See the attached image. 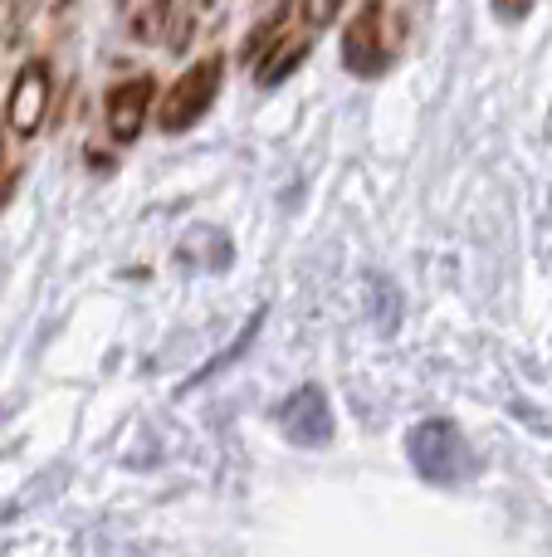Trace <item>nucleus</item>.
Returning a JSON list of instances; mask_svg holds the SVG:
<instances>
[{
  "label": "nucleus",
  "mask_w": 552,
  "mask_h": 557,
  "mask_svg": "<svg viewBox=\"0 0 552 557\" xmlns=\"http://www.w3.org/2000/svg\"><path fill=\"white\" fill-rule=\"evenodd\" d=\"M406 450H411V465H416V474L421 480H430V484H460L475 465H469V445H465V435H460V425L455 421H421L416 431H411V441H406Z\"/></svg>",
  "instance_id": "nucleus-1"
},
{
  "label": "nucleus",
  "mask_w": 552,
  "mask_h": 557,
  "mask_svg": "<svg viewBox=\"0 0 552 557\" xmlns=\"http://www.w3.org/2000/svg\"><path fill=\"white\" fill-rule=\"evenodd\" d=\"M221 74H225L221 54H211V59H201V64L186 69V74L176 78V84L166 88V98H162V113H156L162 133H186V127L201 123L205 108H211L215 94H221Z\"/></svg>",
  "instance_id": "nucleus-2"
},
{
  "label": "nucleus",
  "mask_w": 552,
  "mask_h": 557,
  "mask_svg": "<svg viewBox=\"0 0 552 557\" xmlns=\"http://www.w3.org/2000/svg\"><path fill=\"white\" fill-rule=\"evenodd\" d=\"M391 59L387 49V5L381 0H367V5L352 15V25L342 29V64L352 69L357 78L381 74Z\"/></svg>",
  "instance_id": "nucleus-3"
},
{
  "label": "nucleus",
  "mask_w": 552,
  "mask_h": 557,
  "mask_svg": "<svg viewBox=\"0 0 552 557\" xmlns=\"http://www.w3.org/2000/svg\"><path fill=\"white\" fill-rule=\"evenodd\" d=\"M49 98H54V84H49V64H45V59H29V64L15 74V88H10V103H5L10 133H15V137H35L39 127H45Z\"/></svg>",
  "instance_id": "nucleus-4"
},
{
  "label": "nucleus",
  "mask_w": 552,
  "mask_h": 557,
  "mask_svg": "<svg viewBox=\"0 0 552 557\" xmlns=\"http://www.w3.org/2000/svg\"><path fill=\"white\" fill-rule=\"evenodd\" d=\"M279 425L293 445H328L333 435V411L323 386H299L289 401L279 406Z\"/></svg>",
  "instance_id": "nucleus-5"
},
{
  "label": "nucleus",
  "mask_w": 552,
  "mask_h": 557,
  "mask_svg": "<svg viewBox=\"0 0 552 557\" xmlns=\"http://www.w3.org/2000/svg\"><path fill=\"white\" fill-rule=\"evenodd\" d=\"M152 94L156 84L147 74L127 78V84H117L113 94H108V133H113V143H137V133H142L147 123V108H152Z\"/></svg>",
  "instance_id": "nucleus-6"
},
{
  "label": "nucleus",
  "mask_w": 552,
  "mask_h": 557,
  "mask_svg": "<svg viewBox=\"0 0 552 557\" xmlns=\"http://www.w3.org/2000/svg\"><path fill=\"white\" fill-rule=\"evenodd\" d=\"M309 45H313V35H299V39H284V45H274V54L260 64V84H264V88H274L279 78H289L293 69L303 64Z\"/></svg>",
  "instance_id": "nucleus-7"
},
{
  "label": "nucleus",
  "mask_w": 552,
  "mask_h": 557,
  "mask_svg": "<svg viewBox=\"0 0 552 557\" xmlns=\"http://www.w3.org/2000/svg\"><path fill=\"white\" fill-rule=\"evenodd\" d=\"M289 15H293V5H289V0H284V5L274 10V15L264 20V25L254 29L250 39H244V59H260L269 45H279V35H284V25H289Z\"/></svg>",
  "instance_id": "nucleus-8"
},
{
  "label": "nucleus",
  "mask_w": 552,
  "mask_h": 557,
  "mask_svg": "<svg viewBox=\"0 0 552 557\" xmlns=\"http://www.w3.org/2000/svg\"><path fill=\"white\" fill-rule=\"evenodd\" d=\"M299 10H303V25H309V35H318V29H328L333 20H338L342 0H299Z\"/></svg>",
  "instance_id": "nucleus-9"
}]
</instances>
